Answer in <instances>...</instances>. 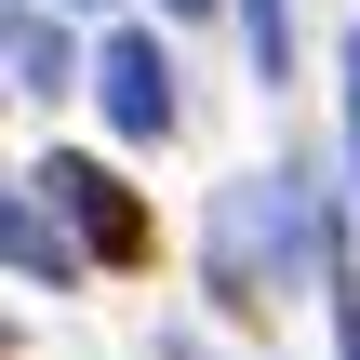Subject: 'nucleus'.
<instances>
[{"mask_svg":"<svg viewBox=\"0 0 360 360\" xmlns=\"http://www.w3.org/2000/svg\"><path fill=\"white\" fill-rule=\"evenodd\" d=\"M160 13H214V0H160Z\"/></svg>","mask_w":360,"mask_h":360,"instance_id":"0eeeda50","label":"nucleus"},{"mask_svg":"<svg viewBox=\"0 0 360 360\" xmlns=\"http://www.w3.org/2000/svg\"><path fill=\"white\" fill-rule=\"evenodd\" d=\"M27 187H40L53 214H80V240H94V267H147V254H160V227H147V200H134V187H120L107 160H67V147H53V160H40Z\"/></svg>","mask_w":360,"mask_h":360,"instance_id":"f257e3e1","label":"nucleus"},{"mask_svg":"<svg viewBox=\"0 0 360 360\" xmlns=\"http://www.w3.org/2000/svg\"><path fill=\"white\" fill-rule=\"evenodd\" d=\"M0 240H13V281H53V294L80 281V254H67V240L40 227V187H13V214H0Z\"/></svg>","mask_w":360,"mask_h":360,"instance_id":"20e7f679","label":"nucleus"},{"mask_svg":"<svg viewBox=\"0 0 360 360\" xmlns=\"http://www.w3.org/2000/svg\"><path fill=\"white\" fill-rule=\"evenodd\" d=\"M94 107H107L120 147H160V134H174V53H160V27H120V40L94 53Z\"/></svg>","mask_w":360,"mask_h":360,"instance_id":"f03ea898","label":"nucleus"},{"mask_svg":"<svg viewBox=\"0 0 360 360\" xmlns=\"http://www.w3.org/2000/svg\"><path fill=\"white\" fill-rule=\"evenodd\" d=\"M80 80V53H67V27L40 13V0H13V94H67Z\"/></svg>","mask_w":360,"mask_h":360,"instance_id":"7ed1b4c3","label":"nucleus"},{"mask_svg":"<svg viewBox=\"0 0 360 360\" xmlns=\"http://www.w3.org/2000/svg\"><path fill=\"white\" fill-rule=\"evenodd\" d=\"M240 40H254V80L281 94L294 80V0H240Z\"/></svg>","mask_w":360,"mask_h":360,"instance_id":"39448f33","label":"nucleus"},{"mask_svg":"<svg viewBox=\"0 0 360 360\" xmlns=\"http://www.w3.org/2000/svg\"><path fill=\"white\" fill-rule=\"evenodd\" d=\"M347 187H360V27H347Z\"/></svg>","mask_w":360,"mask_h":360,"instance_id":"423d86ee","label":"nucleus"}]
</instances>
